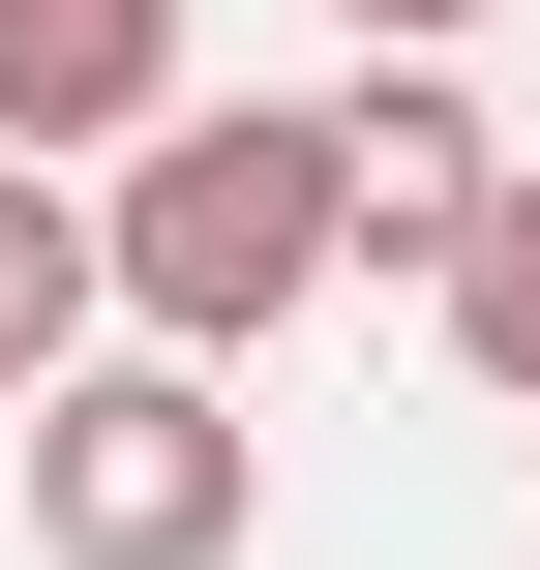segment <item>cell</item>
<instances>
[{"mask_svg":"<svg viewBox=\"0 0 540 570\" xmlns=\"http://www.w3.org/2000/svg\"><path fill=\"white\" fill-rule=\"evenodd\" d=\"M0 150H180V0H0Z\"/></svg>","mask_w":540,"mask_h":570,"instance_id":"cell-4","label":"cell"},{"mask_svg":"<svg viewBox=\"0 0 540 570\" xmlns=\"http://www.w3.org/2000/svg\"><path fill=\"white\" fill-rule=\"evenodd\" d=\"M451 30H481V0H361V60H451Z\"/></svg>","mask_w":540,"mask_h":570,"instance_id":"cell-7","label":"cell"},{"mask_svg":"<svg viewBox=\"0 0 540 570\" xmlns=\"http://www.w3.org/2000/svg\"><path fill=\"white\" fill-rule=\"evenodd\" d=\"M331 271H361L331 120H180V150L120 180V331H150V361H240V331H301Z\"/></svg>","mask_w":540,"mask_h":570,"instance_id":"cell-1","label":"cell"},{"mask_svg":"<svg viewBox=\"0 0 540 570\" xmlns=\"http://www.w3.org/2000/svg\"><path fill=\"white\" fill-rule=\"evenodd\" d=\"M451 361H481V391H511V421H540V180H511V210H481V271H451Z\"/></svg>","mask_w":540,"mask_h":570,"instance_id":"cell-6","label":"cell"},{"mask_svg":"<svg viewBox=\"0 0 540 570\" xmlns=\"http://www.w3.org/2000/svg\"><path fill=\"white\" fill-rule=\"evenodd\" d=\"M240 481H271V451H240L210 361H90V391L30 421V541H60V570H210Z\"/></svg>","mask_w":540,"mask_h":570,"instance_id":"cell-2","label":"cell"},{"mask_svg":"<svg viewBox=\"0 0 540 570\" xmlns=\"http://www.w3.org/2000/svg\"><path fill=\"white\" fill-rule=\"evenodd\" d=\"M331 210H361L391 271H481V210H511V120H481L451 60H361V90H331Z\"/></svg>","mask_w":540,"mask_h":570,"instance_id":"cell-3","label":"cell"},{"mask_svg":"<svg viewBox=\"0 0 540 570\" xmlns=\"http://www.w3.org/2000/svg\"><path fill=\"white\" fill-rule=\"evenodd\" d=\"M90 301H120V210L0 150V421H60V391H90Z\"/></svg>","mask_w":540,"mask_h":570,"instance_id":"cell-5","label":"cell"}]
</instances>
